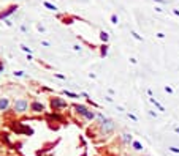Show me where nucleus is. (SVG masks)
Listing matches in <instances>:
<instances>
[{"mask_svg":"<svg viewBox=\"0 0 179 156\" xmlns=\"http://www.w3.org/2000/svg\"><path fill=\"white\" fill-rule=\"evenodd\" d=\"M132 35H133V38H136V40H141V37H140V35L136 33V32H132Z\"/></svg>","mask_w":179,"mask_h":156,"instance_id":"obj_18","label":"nucleus"},{"mask_svg":"<svg viewBox=\"0 0 179 156\" xmlns=\"http://www.w3.org/2000/svg\"><path fill=\"white\" fill-rule=\"evenodd\" d=\"M27 107H29V103H27L25 99H18L15 103V110L16 112H25Z\"/></svg>","mask_w":179,"mask_h":156,"instance_id":"obj_3","label":"nucleus"},{"mask_svg":"<svg viewBox=\"0 0 179 156\" xmlns=\"http://www.w3.org/2000/svg\"><path fill=\"white\" fill-rule=\"evenodd\" d=\"M75 109L78 110V113H81V115L84 117V118H87V120H94L95 118V113L92 110H89L86 106H76Z\"/></svg>","mask_w":179,"mask_h":156,"instance_id":"obj_1","label":"nucleus"},{"mask_svg":"<svg viewBox=\"0 0 179 156\" xmlns=\"http://www.w3.org/2000/svg\"><path fill=\"white\" fill-rule=\"evenodd\" d=\"M45 6H46V8H49L51 11H56V10H57V6L52 5V3H49V2H45Z\"/></svg>","mask_w":179,"mask_h":156,"instance_id":"obj_12","label":"nucleus"},{"mask_svg":"<svg viewBox=\"0 0 179 156\" xmlns=\"http://www.w3.org/2000/svg\"><path fill=\"white\" fill-rule=\"evenodd\" d=\"M114 129V123L111 122V120H105V122L101 123V134H109V132H113Z\"/></svg>","mask_w":179,"mask_h":156,"instance_id":"obj_2","label":"nucleus"},{"mask_svg":"<svg viewBox=\"0 0 179 156\" xmlns=\"http://www.w3.org/2000/svg\"><path fill=\"white\" fill-rule=\"evenodd\" d=\"M170 151H173V153H179V148H177V147H170Z\"/></svg>","mask_w":179,"mask_h":156,"instance_id":"obj_16","label":"nucleus"},{"mask_svg":"<svg viewBox=\"0 0 179 156\" xmlns=\"http://www.w3.org/2000/svg\"><path fill=\"white\" fill-rule=\"evenodd\" d=\"M111 22L113 24H118V16H116V14H113V16H111Z\"/></svg>","mask_w":179,"mask_h":156,"instance_id":"obj_15","label":"nucleus"},{"mask_svg":"<svg viewBox=\"0 0 179 156\" xmlns=\"http://www.w3.org/2000/svg\"><path fill=\"white\" fill-rule=\"evenodd\" d=\"M51 106L54 109H64V107H67V103L64 101V99H60V98H54L51 101Z\"/></svg>","mask_w":179,"mask_h":156,"instance_id":"obj_4","label":"nucleus"},{"mask_svg":"<svg viewBox=\"0 0 179 156\" xmlns=\"http://www.w3.org/2000/svg\"><path fill=\"white\" fill-rule=\"evenodd\" d=\"M173 13H174V14H176V16H179V10H174V11H173Z\"/></svg>","mask_w":179,"mask_h":156,"instance_id":"obj_20","label":"nucleus"},{"mask_svg":"<svg viewBox=\"0 0 179 156\" xmlns=\"http://www.w3.org/2000/svg\"><path fill=\"white\" fill-rule=\"evenodd\" d=\"M32 110L33 112H41V110H45V106L41 104V103H38V101H35V103H32Z\"/></svg>","mask_w":179,"mask_h":156,"instance_id":"obj_5","label":"nucleus"},{"mask_svg":"<svg viewBox=\"0 0 179 156\" xmlns=\"http://www.w3.org/2000/svg\"><path fill=\"white\" fill-rule=\"evenodd\" d=\"M108 38H109V35H108L106 32H101V33H100V40H101L103 43H106V41H108Z\"/></svg>","mask_w":179,"mask_h":156,"instance_id":"obj_11","label":"nucleus"},{"mask_svg":"<svg viewBox=\"0 0 179 156\" xmlns=\"http://www.w3.org/2000/svg\"><path fill=\"white\" fill-rule=\"evenodd\" d=\"M122 139H124V142H127V144H130V142H132V134H128V132L122 134Z\"/></svg>","mask_w":179,"mask_h":156,"instance_id":"obj_9","label":"nucleus"},{"mask_svg":"<svg viewBox=\"0 0 179 156\" xmlns=\"http://www.w3.org/2000/svg\"><path fill=\"white\" fill-rule=\"evenodd\" d=\"M8 106H10L8 98H2V99H0V110H6V109H8Z\"/></svg>","mask_w":179,"mask_h":156,"instance_id":"obj_7","label":"nucleus"},{"mask_svg":"<svg viewBox=\"0 0 179 156\" xmlns=\"http://www.w3.org/2000/svg\"><path fill=\"white\" fill-rule=\"evenodd\" d=\"M65 95H67V96H70V98H78V95L71 93V91H67V90H65Z\"/></svg>","mask_w":179,"mask_h":156,"instance_id":"obj_13","label":"nucleus"},{"mask_svg":"<svg viewBox=\"0 0 179 156\" xmlns=\"http://www.w3.org/2000/svg\"><path fill=\"white\" fill-rule=\"evenodd\" d=\"M128 117H130V118H132V120H133V122H136V117H135V115H132V113H128Z\"/></svg>","mask_w":179,"mask_h":156,"instance_id":"obj_19","label":"nucleus"},{"mask_svg":"<svg viewBox=\"0 0 179 156\" xmlns=\"http://www.w3.org/2000/svg\"><path fill=\"white\" fill-rule=\"evenodd\" d=\"M21 49H22V51H24V52H29V54L32 52V51H30V49H29V47H27V46H24V44H21Z\"/></svg>","mask_w":179,"mask_h":156,"instance_id":"obj_14","label":"nucleus"},{"mask_svg":"<svg viewBox=\"0 0 179 156\" xmlns=\"http://www.w3.org/2000/svg\"><path fill=\"white\" fill-rule=\"evenodd\" d=\"M132 145H133V148H135L136 151H141L143 150V145L140 144V142H132Z\"/></svg>","mask_w":179,"mask_h":156,"instance_id":"obj_10","label":"nucleus"},{"mask_svg":"<svg viewBox=\"0 0 179 156\" xmlns=\"http://www.w3.org/2000/svg\"><path fill=\"white\" fill-rule=\"evenodd\" d=\"M149 101H151V103H152V104H154V106H155V107H157V109H159V110L165 112V107H163V106H162V104H160L159 101H155V98H149Z\"/></svg>","mask_w":179,"mask_h":156,"instance_id":"obj_8","label":"nucleus"},{"mask_svg":"<svg viewBox=\"0 0 179 156\" xmlns=\"http://www.w3.org/2000/svg\"><path fill=\"white\" fill-rule=\"evenodd\" d=\"M165 91H167V93H173V88H171V87H168V85H167V87H165Z\"/></svg>","mask_w":179,"mask_h":156,"instance_id":"obj_17","label":"nucleus"},{"mask_svg":"<svg viewBox=\"0 0 179 156\" xmlns=\"http://www.w3.org/2000/svg\"><path fill=\"white\" fill-rule=\"evenodd\" d=\"M18 8H16V6H11V8H8V10H6V11H3V13H0V19H3V18H6V16H10V14L11 13H15Z\"/></svg>","mask_w":179,"mask_h":156,"instance_id":"obj_6","label":"nucleus"}]
</instances>
